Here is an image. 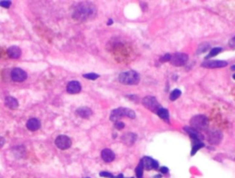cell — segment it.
<instances>
[{
	"label": "cell",
	"mask_w": 235,
	"mask_h": 178,
	"mask_svg": "<svg viewBox=\"0 0 235 178\" xmlns=\"http://www.w3.org/2000/svg\"><path fill=\"white\" fill-rule=\"evenodd\" d=\"M97 15V8L91 3L78 4L73 13V17L78 21H86L95 17Z\"/></svg>",
	"instance_id": "1"
},
{
	"label": "cell",
	"mask_w": 235,
	"mask_h": 178,
	"mask_svg": "<svg viewBox=\"0 0 235 178\" xmlns=\"http://www.w3.org/2000/svg\"><path fill=\"white\" fill-rule=\"evenodd\" d=\"M130 118V119H134L136 117V114L133 110L130 109V108H126V107H119L116 108L114 110L111 111L110 113V120L111 121H119V119H121V118Z\"/></svg>",
	"instance_id": "2"
},
{
	"label": "cell",
	"mask_w": 235,
	"mask_h": 178,
	"mask_svg": "<svg viewBox=\"0 0 235 178\" xmlns=\"http://www.w3.org/2000/svg\"><path fill=\"white\" fill-rule=\"evenodd\" d=\"M119 80L121 84L127 85H135L140 82V75L135 71L123 72L120 75Z\"/></svg>",
	"instance_id": "3"
},
{
	"label": "cell",
	"mask_w": 235,
	"mask_h": 178,
	"mask_svg": "<svg viewBox=\"0 0 235 178\" xmlns=\"http://www.w3.org/2000/svg\"><path fill=\"white\" fill-rule=\"evenodd\" d=\"M190 125L192 129L200 131V130H206L208 126V120L206 116L204 115H197L194 116L190 119Z\"/></svg>",
	"instance_id": "4"
},
{
	"label": "cell",
	"mask_w": 235,
	"mask_h": 178,
	"mask_svg": "<svg viewBox=\"0 0 235 178\" xmlns=\"http://www.w3.org/2000/svg\"><path fill=\"white\" fill-rule=\"evenodd\" d=\"M143 106H144L147 109L153 111V112H155V113H157L158 110L161 108V106H160V104L157 102L156 98L153 97H151V96L145 97L143 98Z\"/></svg>",
	"instance_id": "5"
},
{
	"label": "cell",
	"mask_w": 235,
	"mask_h": 178,
	"mask_svg": "<svg viewBox=\"0 0 235 178\" xmlns=\"http://www.w3.org/2000/svg\"><path fill=\"white\" fill-rule=\"evenodd\" d=\"M187 61H188V55L185 53H175L173 55H171V59H170V62L175 65V66H183L185 65Z\"/></svg>",
	"instance_id": "6"
},
{
	"label": "cell",
	"mask_w": 235,
	"mask_h": 178,
	"mask_svg": "<svg viewBox=\"0 0 235 178\" xmlns=\"http://www.w3.org/2000/svg\"><path fill=\"white\" fill-rule=\"evenodd\" d=\"M55 145L57 146V148L61 150H66L71 147L72 141L66 135H60L55 140Z\"/></svg>",
	"instance_id": "7"
},
{
	"label": "cell",
	"mask_w": 235,
	"mask_h": 178,
	"mask_svg": "<svg viewBox=\"0 0 235 178\" xmlns=\"http://www.w3.org/2000/svg\"><path fill=\"white\" fill-rule=\"evenodd\" d=\"M203 67L205 68H209V69H215V68H222L228 65V62L225 61H219V60H213V61H206L202 62L201 64Z\"/></svg>",
	"instance_id": "8"
},
{
	"label": "cell",
	"mask_w": 235,
	"mask_h": 178,
	"mask_svg": "<svg viewBox=\"0 0 235 178\" xmlns=\"http://www.w3.org/2000/svg\"><path fill=\"white\" fill-rule=\"evenodd\" d=\"M28 77L27 73L20 68H14L11 72V78L15 82H23Z\"/></svg>",
	"instance_id": "9"
},
{
	"label": "cell",
	"mask_w": 235,
	"mask_h": 178,
	"mask_svg": "<svg viewBox=\"0 0 235 178\" xmlns=\"http://www.w3.org/2000/svg\"><path fill=\"white\" fill-rule=\"evenodd\" d=\"M222 140V133L219 130H211L208 132V141L211 144H219Z\"/></svg>",
	"instance_id": "10"
},
{
	"label": "cell",
	"mask_w": 235,
	"mask_h": 178,
	"mask_svg": "<svg viewBox=\"0 0 235 178\" xmlns=\"http://www.w3.org/2000/svg\"><path fill=\"white\" fill-rule=\"evenodd\" d=\"M142 162H143V167L146 169V170H153V169H158L159 167V164L153 160V158L151 157H143L142 159Z\"/></svg>",
	"instance_id": "11"
},
{
	"label": "cell",
	"mask_w": 235,
	"mask_h": 178,
	"mask_svg": "<svg viewBox=\"0 0 235 178\" xmlns=\"http://www.w3.org/2000/svg\"><path fill=\"white\" fill-rule=\"evenodd\" d=\"M67 92L70 94H77L81 91V84L78 81H71L67 84Z\"/></svg>",
	"instance_id": "12"
},
{
	"label": "cell",
	"mask_w": 235,
	"mask_h": 178,
	"mask_svg": "<svg viewBox=\"0 0 235 178\" xmlns=\"http://www.w3.org/2000/svg\"><path fill=\"white\" fill-rule=\"evenodd\" d=\"M136 140H137V135L134 134V133H132V132H127V133H125V134H123L122 137H121V141L127 146L133 145V143L136 141Z\"/></svg>",
	"instance_id": "13"
},
{
	"label": "cell",
	"mask_w": 235,
	"mask_h": 178,
	"mask_svg": "<svg viewBox=\"0 0 235 178\" xmlns=\"http://www.w3.org/2000/svg\"><path fill=\"white\" fill-rule=\"evenodd\" d=\"M101 157L104 162L111 163L115 160V153L110 149H104L101 151Z\"/></svg>",
	"instance_id": "14"
},
{
	"label": "cell",
	"mask_w": 235,
	"mask_h": 178,
	"mask_svg": "<svg viewBox=\"0 0 235 178\" xmlns=\"http://www.w3.org/2000/svg\"><path fill=\"white\" fill-rule=\"evenodd\" d=\"M76 114L83 119H88L92 116V110L87 106H81L76 109Z\"/></svg>",
	"instance_id": "15"
},
{
	"label": "cell",
	"mask_w": 235,
	"mask_h": 178,
	"mask_svg": "<svg viewBox=\"0 0 235 178\" xmlns=\"http://www.w3.org/2000/svg\"><path fill=\"white\" fill-rule=\"evenodd\" d=\"M27 128L30 130H32V131L38 130L40 128V121L38 119H35V118L30 119L27 122Z\"/></svg>",
	"instance_id": "16"
},
{
	"label": "cell",
	"mask_w": 235,
	"mask_h": 178,
	"mask_svg": "<svg viewBox=\"0 0 235 178\" xmlns=\"http://www.w3.org/2000/svg\"><path fill=\"white\" fill-rule=\"evenodd\" d=\"M185 130L188 133V134L190 135V137L193 139V140H198V141H202L203 140V136L199 133V131L192 129V128H189V127H185Z\"/></svg>",
	"instance_id": "17"
},
{
	"label": "cell",
	"mask_w": 235,
	"mask_h": 178,
	"mask_svg": "<svg viewBox=\"0 0 235 178\" xmlns=\"http://www.w3.org/2000/svg\"><path fill=\"white\" fill-rule=\"evenodd\" d=\"M8 53L10 58L18 59L21 55V50L18 46H11L8 49Z\"/></svg>",
	"instance_id": "18"
},
{
	"label": "cell",
	"mask_w": 235,
	"mask_h": 178,
	"mask_svg": "<svg viewBox=\"0 0 235 178\" xmlns=\"http://www.w3.org/2000/svg\"><path fill=\"white\" fill-rule=\"evenodd\" d=\"M5 105L10 109H16L18 106V102L13 97H7L5 99Z\"/></svg>",
	"instance_id": "19"
},
{
	"label": "cell",
	"mask_w": 235,
	"mask_h": 178,
	"mask_svg": "<svg viewBox=\"0 0 235 178\" xmlns=\"http://www.w3.org/2000/svg\"><path fill=\"white\" fill-rule=\"evenodd\" d=\"M156 114H157L161 119H163V120H166V121L169 122V112H168L167 109L161 107V108L158 110V112H157Z\"/></svg>",
	"instance_id": "20"
},
{
	"label": "cell",
	"mask_w": 235,
	"mask_h": 178,
	"mask_svg": "<svg viewBox=\"0 0 235 178\" xmlns=\"http://www.w3.org/2000/svg\"><path fill=\"white\" fill-rule=\"evenodd\" d=\"M204 143L202 142V141H198V140H194V146H193V149H192V151H191V155L193 156V155L202 147H204Z\"/></svg>",
	"instance_id": "21"
},
{
	"label": "cell",
	"mask_w": 235,
	"mask_h": 178,
	"mask_svg": "<svg viewBox=\"0 0 235 178\" xmlns=\"http://www.w3.org/2000/svg\"><path fill=\"white\" fill-rule=\"evenodd\" d=\"M135 172H136V175H137L138 178H143V164L142 160H140L139 165H138L137 168L135 169Z\"/></svg>",
	"instance_id": "22"
},
{
	"label": "cell",
	"mask_w": 235,
	"mask_h": 178,
	"mask_svg": "<svg viewBox=\"0 0 235 178\" xmlns=\"http://www.w3.org/2000/svg\"><path fill=\"white\" fill-rule=\"evenodd\" d=\"M209 43H202L200 44V45L198 46V51H197V54H200V53H203L205 52L206 51H208L209 49Z\"/></svg>",
	"instance_id": "23"
},
{
	"label": "cell",
	"mask_w": 235,
	"mask_h": 178,
	"mask_svg": "<svg viewBox=\"0 0 235 178\" xmlns=\"http://www.w3.org/2000/svg\"><path fill=\"white\" fill-rule=\"evenodd\" d=\"M222 51V49L221 47H218V48H213L212 50H211L209 52V54L206 57V59H208V58H211V57H214L216 55H218Z\"/></svg>",
	"instance_id": "24"
},
{
	"label": "cell",
	"mask_w": 235,
	"mask_h": 178,
	"mask_svg": "<svg viewBox=\"0 0 235 178\" xmlns=\"http://www.w3.org/2000/svg\"><path fill=\"white\" fill-rule=\"evenodd\" d=\"M181 96V91L179 90V89H175V90H173L170 94V100L172 101H175L179 97Z\"/></svg>",
	"instance_id": "25"
},
{
	"label": "cell",
	"mask_w": 235,
	"mask_h": 178,
	"mask_svg": "<svg viewBox=\"0 0 235 178\" xmlns=\"http://www.w3.org/2000/svg\"><path fill=\"white\" fill-rule=\"evenodd\" d=\"M83 76H84L85 78H86V79H89V80H96V79H98V78L99 77L98 75L94 74V73H91V74H85Z\"/></svg>",
	"instance_id": "26"
},
{
	"label": "cell",
	"mask_w": 235,
	"mask_h": 178,
	"mask_svg": "<svg viewBox=\"0 0 235 178\" xmlns=\"http://www.w3.org/2000/svg\"><path fill=\"white\" fill-rule=\"evenodd\" d=\"M124 123L123 122H121V121H116L115 122V127H116V129H122L123 128H124Z\"/></svg>",
	"instance_id": "27"
},
{
	"label": "cell",
	"mask_w": 235,
	"mask_h": 178,
	"mask_svg": "<svg viewBox=\"0 0 235 178\" xmlns=\"http://www.w3.org/2000/svg\"><path fill=\"white\" fill-rule=\"evenodd\" d=\"M0 6L8 8L11 6V1H0Z\"/></svg>",
	"instance_id": "28"
},
{
	"label": "cell",
	"mask_w": 235,
	"mask_h": 178,
	"mask_svg": "<svg viewBox=\"0 0 235 178\" xmlns=\"http://www.w3.org/2000/svg\"><path fill=\"white\" fill-rule=\"evenodd\" d=\"M99 175L102 176V177H108V178H113V177H114V176H113L110 173H108V172H101V173H99Z\"/></svg>",
	"instance_id": "29"
},
{
	"label": "cell",
	"mask_w": 235,
	"mask_h": 178,
	"mask_svg": "<svg viewBox=\"0 0 235 178\" xmlns=\"http://www.w3.org/2000/svg\"><path fill=\"white\" fill-rule=\"evenodd\" d=\"M170 59H171V55L170 54H164L160 60H161V62H167V61H170Z\"/></svg>",
	"instance_id": "30"
},
{
	"label": "cell",
	"mask_w": 235,
	"mask_h": 178,
	"mask_svg": "<svg viewBox=\"0 0 235 178\" xmlns=\"http://www.w3.org/2000/svg\"><path fill=\"white\" fill-rule=\"evenodd\" d=\"M160 172H161L162 173H167L169 172V170H168V168H166V167H161V168H160Z\"/></svg>",
	"instance_id": "31"
},
{
	"label": "cell",
	"mask_w": 235,
	"mask_h": 178,
	"mask_svg": "<svg viewBox=\"0 0 235 178\" xmlns=\"http://www.w3.org/2000/svg\"><path fill=\"white\" fill-rule=\"evenodd\" d=\"M230 46H231V47L235 48V37H234V38H232V39L230 40Z\"/></svg>",
	"instance_id": "32"
},
{
	"label": "cell",
	"mask_w": 235,
	"mask_h": 178,
	"mask_svg": "<svg viewBox=\"0 0 235 178\" xmlns=\"http://www.w3.org/2000/svg\"><path fill=\"white\" fill-rule=\"evenodd\" d=\"M4 144H5V140L3 137L0 136V148H2L4 146Z\"/></svg>",
	"instance_id": "33"
},
{
	"label": "cell",
	"mask_w": 235,
	"mask_h": 178,
	"mask_svg": "<svg viewBox=\"0 0 235 178\" xmlns=\"http://www.w3.org/2000/svg\"><path fill=\"white\" fill-rule=\"evenodd\" d=\"M113 23V20L111 19V18H109V20H108V25H111Z\"/></svg>",
	"instance_id": "34"
},
{
	"label": "cell",
	"mask_w": 235,
	"mask_h": 178,
	"mask_svg": "<svg viewBox=\"0 0 235 178\" xmlns=\"http://www.w3.org/2000/svg\"><path fill=\"white\" fill-rule=\"evenodd\" d=\"M153 178H162V175H161V174H157V175H155Z\"/></svg>",
	"instance_id": "35"
},
{
	"label": "cell",
	"mask_w": 235,
	"mask_h": 178,
	"mask_svg": "<svg viewBox=\"0 0 235 178\" xmlns=\"http://www.w3.org/2000/svg\"><path fill=\"white\" fill-rule=\"evenodd\" d=\"M231 70H232V71H235V65L231 66Z\"/></svg>",
	"instance_id": "36"
},
{
	"label": "cell",
	"mask_w": 235,
	"mask_h": 178,
	"mask_svg": "<svg viewBox=\"0 0 235 178\" xmlns=\"http://www.w3.org/2000/svg\"><path fill=\"white\" fill-rule=\"evenodd\" d=\"M232 77H233V79L235 80V75H233V76H232Z\"/></svg>",
	"instance_id": "37"
},
{
	"label": "cell",
	"mask_w": 235,
	"mask_h": 178,
	"mask_svg": "<svg viewBox=\"0 0 235 178\" xmlns=\"http://www.w3.org/2000/svg\"><path fill=\"white\" fill-rule=\"evenodd\" d=\"M85 178H89V177H85Z\"/></svg>",
	"instance_id": "38"
},
{
	"label": "cell",
	"mask_w": 235,
	"mask_h": 178,
	"mask_svg": "<svg viewBox=\"0 0 235 178\" xmlns=\"http://www.w3.org/2000/svg\"><path fill=\"white\" fill-rule=\"evenodd\" d=\"M131 178H133V177H131Z\"/></svg>",
	"instance_id": "39"
}]
</instances>
